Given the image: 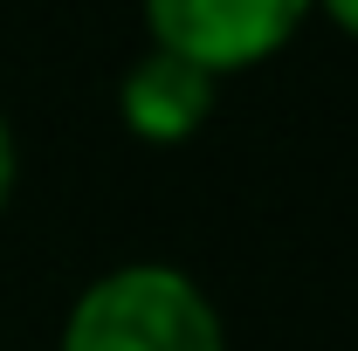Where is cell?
Returning a JSON list of instances; mask_svg holds the SVG:
<instances>
[{"label":"cell","mask_w":358,"mask_h":351,"mask_svg":"<svg viewBox=\"0 0 358 351\" xmlns=\"http://www.w3.org/2000/svg\"><path fill=\"white\" fill-rule=\"evenodd\" d=\"M55 351H227V331L179 262H117L69 303Z\"/></svg>","instance_id":"cell-1"},{"label":"cell","mask_w":358,"mask_h":351,"mask_svg":"<svg viewBox=\"0 0 358 351\" xmlns=\"http://www.w3.org/2000/svg\"><path fill=\"white\" fill-rule=\"evenodd\" d=\"M324 21H331L338 35H352V42H358V0H331V7H324Z\"/></svg>","instance_id":"cell-5"},{"label":"cell","mask_w":358,"mask_h":351,"mask_svg":"<svg viewBox=\"0 0 358 351\" xmlns=\"http://www.w3.org/2000/svg\"><path fill=\"white\" fill-rule=\"evenodd\" d=\"M14 179H21V152H14V131H7V117H0V214H7V200H14Z\"/></svg>","instance_id":"cell-4"},{"label":"cell","mask_w":358,"mask_h":351,"mask_svg":"<svg viewBox=\"0 0 358 351\" xmlns=\"http://www.w3.org/2000/svg\"><path fill=\"white\" fill-rule=\"evenodd\" d=\"M214 96H221L214 76H200L193 62H179L166 48H145L124 69V83H117V117L145 145H186L214 117Z\"/></svg>","instance_id":"cell-3"},{"label":"cell","mask_w":358,"mask_h":351,"mask_svg":"<svg viewBox=\"0 0 358 351\" xmlns=\"http://www.w3.org/2000/svg\"><path fill=\"white\" fill-rule=\"evenodd\" d=\"M303 21H310V7H296V0H152L145 7L152 48L193 62L214 83L275 62Z\"/></svg>","instance_id":"cell-2"}]
</instances>
